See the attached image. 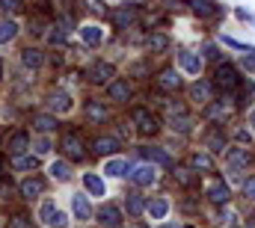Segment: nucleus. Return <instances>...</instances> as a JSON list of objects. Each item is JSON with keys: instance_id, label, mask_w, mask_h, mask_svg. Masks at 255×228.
Listing matches in <instances>:
<instances>
[{"instance_id": "f257e3e1", "label": "nucleus", "mask_w": 255, "mask_h": 228, "mask_svg": "<svg viewBox=\"0 0 255 228\" xmlns=\"http://www.w3.org/2000/svg\"><path fill=\"white\" fill-rule=\"evenodd\" d=\"M39 220L48 228H65L68 226V217H65L57 205H51V202H45V205L39 208Z\"/></svg>"}, {"instance_id": "f03ea898", "label": "nucleus", "mask_w": 255, "mask_h": 228, "mask_svg": "<svg viewBox=\"0 0 255 228\" xmlns=\"http://www.w3.org/2000/svg\"><path fill=\"white\" fill-rule=\"evenodd\" d=\"M214 77H217V86H220L223 92H229V89H238V86H241V77H238V71H235V65H229V62H223V65H217V71H214Z\"/></svg>"}, {"instance_id": "7ed1b4c3", "label": "nucleus", "mask_w": 255, "mask_h": 228, "mask_svg": "<svg viewBox=\"0 0 255 228\" xmlns=\"http://www.w3.org/2000/svg\"><path fill=\"white\" fill-rule=\"evenodd\" d=\"M110 21H113L116 30H128L136 21V6H119V9H113L110 12Z\"/></svg>"}, {"instance_id": "20e7f679", "label": "nucleus", "mask_w": 255, "mask_h": 228, "mask_svg": "<svg viewBox=\"0 0 255 228\" xmlns=\"http://www.w3.org/2000/svg\"><path fill=\"white\" fill-rule=\"evenodd\" d=\"M63 151L71 157V160H80L83 157V145H80V139H77V133L74 130H68V133H63Z\"/></svg>"}, {"instance_id": "39448f33", "label": "nucleus", "mask_w": 255, "mask_h": 228, "mask_svg": "<svg viewBox=\"0 0 255 228\" xmlns=\"http://www.w3.org/2000/svg\"><path fill=\"white\" fill-rule=\"evenodd\" d=\"M89 80L92 83H113V65L110 62H95L89 68Z\"/></svg>"}, {"instance_id": "423d86ee", "label": "nucleus", "mask_w": 255, "mask_h": 228, "mask_svg": "<svg viewBox=\"0 0 255 228\" xmlns=\"http://www.w3.org/2000/svg\"><path fill=\"white\" fill-rule=\"evenodd\" d=\"M98 223L107 228H116L119 223H122V211L116 208V205H104L101 211H98Z\"/></svg>"}, {"instance_id": "0eeeda50", "label": "nucleus", "mask_w": 255, "mask_h": 228, "mask_svg": "<svg viewBox=\"0 0 255 228\" xmlns=\"http://www.w3.org/2000/svg\"><path fill=\"white\" fill-rule=\"evenodd\" d=\"M133 121H136V130L139 133H154L157 130V118L145 110H133Z\"/></svg>"}, {"instance_id": "6e6552de", "label": "nucleus", "mask_w": 255, "mask_h": 228, "mask_svg": "<svg viewBox=\"0 0 255 228\" xmlns=\"http://www.w3.org/2000/svg\"><path fill=\"white\" fill-rule=\"evenodd\" d=\"M130 181L139 184V187H145V184H154L157 181V172H154V166H133L130 169Z\"/></svg>"}, {"instance_id": "1a4fd4ad", "label": "nucleus", "mask_w": 255, "mask_h": 228, "mask_svg": "<svg viewBox=\"0 0 255 228\" xmlns=\"http://www.w3.org/2000/svg\"><path fill=\"white\" fill-rule=\"evenodd\" d=\"M208 199H211L214 205H226V202L232 199V193H229V187H226L223 181H214V184L208 187Z\"/></svg>"}, {"instance_id": "9d476101", "label": "nucleus", "mask_w": 255, "mask_h": 228, "mask_svg": "<svg viewBox=\"0 0 255 228\" xmlns=\"http://www.w3.org/2000/svg\"><path fill=\"white\" fill-rule=\"evenodd\" d=\"M193 6V12L196 15H202V18H214V15H220L223 9L217 6V3H211V0H187Z\"/></svg>"}, {"instance_id": "9b49d317", "label": "nucleus", "mask_w": 255, "mask_h": 228, "mask_svg": "<svg viewBox=\"0 0 255 228\" xmlns=\"http://www.w3.org/2000/svg\"><path fill=\"white\" fill-rule=\"evenodd\" d=\"M139 154H142L145 160H151V163H160V166H169V163H172L169 154H166L163 148H151V145H145V148H139Z\"/></svg>"}, {"instance_id": "f8f14e48", "label": "nucleus", "mask_w": 255, "mask_h": 228, "mask_svg": "<svg viewBox=\"0 0 255 228\" xmlns=\"http://www.w3.org/2000/svg\"><path fill=\"white\" fill-rule=\"evenodd\" d=\"M80 36H83V42L86 45H101V39H104V33H101V27H95V24H86V27H80Z\"/></svg>"}, {"instance_id": "ddd939ff", "label": "nucleus", "mask_w": 255, "mask_h": 228, "mask_svg": "<svg viewBox=\"0 0 255 228\" xmlns=\"http://www.w3.org/2000/svg\"><path fill=\"white\" fill-rule=\"evenodd\" d=\"M110 98L113 101H128L130 98V83L128 80H113L110 83Z\"/></svg>"}, {"instance_id": "4468645a", "label": "nucleus", "mask_w": 255, "mask_h": 228, "mask_svg": "<svg viewBox=\"0 0 255 228\" xmlns=\"http://www.w3.org/2000/svg\"><path fill=\"white\" fill-rule=\"evenodd\" d=\"M21 62H24L27 68H39V65L45 62V57H42L39 48H24V51H21Z\"/></svg>"}, {"instance_id": "2eb2a0df", "label": "nucleus", "mask_w": 255, "mask_h": 228, "mask_svg": "<svg viewBox=\"0 0 255 228\" xmlns=\"http://www.w3.org/2000/svg\"><path fill=\"white\" fill-rule=\"evenodd\" d=\"M178 59H181L184 71H190V74H199V71H202V57H196V54H190V51H181Z\"/></svg>"}, {"instance_id": "dca6fc26", "label": "nucleus", "mask_w": 255, "mask_h": 228, "mask_svg": "<svg viewBox=\"0 0 255 228\" xmlns=\"http://www.w3.org/2000/svg\"><path fill=\"white\" fill-rule=\"evenodd\" d=\"M27 145H30V136H27V133H15V136L9 139V154L18 157V154L27 151Z\"/></svg>"}, {"instance_id": "f3484780", "label": "nucleus", "mask_w": 255, "mask_h": 228, "mask_svg": "<svg viewBox=\"0 0 255 228\" xmlns=\"http://www.w3.org/2000/svg\"><path fill=\"white\" fill-rule=\"evenodd\" d=\"M226 160H229L232 169H238V166H247V163H250V154H247V148H229Z\"/></svg>"}, {"instance_id": "a211bd4d", "label": "nucleus", "mask_w": 255, "mask_h": 228, "mask_svg": "<svg viewBox=\"0 0 255 228\" xmlns=\"http://www.w3.org/2000/svg\"><path fill=\"white\" fill-rule=\"evenodd\" d=\"M92 148H95L98 154H113V151L119 148V142H116V139H110V136H98V139L92 142Z\"/></svg>"}, {"instance_id": "6ab92c4d", "label": "nucleus", "mask_w": 255, "mask_h": 228, "mask_svg": "<svg viewBox=\"0 0 255 228\" xmlns=\"http://www.w3.org/2000/svg\"><path fill=\"white\" fill-rule=\"evenodd\" d=\"M45 190V184H42V178H27L24 184H21V193L27 196V199H33V196H39Z\"/></svg>"}, {"instance_id": "aec40b11", "label": "nucleus", "mask_w": 255, "mask_h": 228, "mask_svg": "<svg viewBox=\"0 0 255 228\" xmlns=\"http://www.w3.org/2000/svg\"><path fill=\"white\" fill-rule=\"evenodd\" d=\"M71 205H74V214H77L80 220H89V217H92V208H89V199H86V196H80V193H77Z\"/></svg>"}, {"instance_id": "412c9836", "label": "nucleus", "mask_w": 255, "mask_h": 228, "mask_svg": "<svg viewBox=\"0 0 255 228\" xmlns=\"http://www.w3.org/2000/svg\"><path fill=\"white\" fill-rule=\"evenodd\" d=\"M33 127H36V130H42V133H51V130H54V127H57V118H54V115H33Z\"/></svg>"}, {"instance_id": "4be33fe9", "label": "nucleus", "mask_w": 255, "mask_h": 228, "mask_svg": "<svg viewBox=\"0 0 255 228\" xmlns=\"http://www.w3.org/2000/svg\"><path fill=\"white\" fill-rule=\"evenodd\" d=\"M190 166L193 169H202V172H214V160H211V154L199 151V154H193L190 157Z\"/></svg>"}, {"instance_id": "5701e85b", "label": "nucleus", "mask_w": 255, "mask_h": 228, "mask_svg": "<svg viewBox=\"0 0 255 228\" xmlns=\"http://www.w3.org/2000/svg\"><path fill=\"white\" fill-rule=\"evenodd\" d=\"M157 86H160V89H178V74H175L172 68L160 71V77H157Z\"/></svg>"}, {"instance_id": "b1692460", "label": "nucleus", "mask_w": 255, "mask_h": 228, "mask_svg": "<svg viewBox=\"0 0 255 228\" xmlns=\"http://www.w3.org/2000/svg\"><path fill=\"white\" fill-rule=\"evenodd\" d=\"M83 184H86V190L92 193V196H104V181L98 178V175H83Z\"/></svg>"}, {"instance_id": "393cba45", "label": "nucleus", "mask_w": 255, "mask_h": 228, "mask_svg": "<svg viewBox=\"0 0 255 228\" xmlns=\"http://www.w3.org/2000/svg\"><path fill=\"white\" fill-rule=\"evenodd\" d=\"M166 211H169V202H166V199H151V202H148V214H151L154 220H163Z\"/></svg>"}, {"instance_id": "a878e982", "label": "nucleus", "mask_w": 255, "mask_h": 228, "mask_svg": "<svg viewBox=\"0 0 255 228\" xmlns=\"http://www.w3.org/2000/svg\"><path fill=\"white\" fill-rule=\"evenodd\" d=\"M172 178H175L181 187H193V184L199 181V175L193 172V166H190V169H175V172H172Z\"/></svg>"}, {"instance_id": "bb28decb", "label": "nucleus", "mask_w": 255, "mask_h": 228, "mask_svg": "<svg viewBox=\"0 0 255 228\" xmlns=\"http://www.w3.org/2000/svg\"><path fill=\"white\" fill-rule=\"evenodd\" d=\"M142 208H145L142 196H139V193H128V214H130V217H139Z\"/></svg>"}, {"instance_id": "cd10ccee", "label": "nucleus", "mask_w": 255, "mask_h": 228, "mask_svg": "<svg viewBox=\"0 0 255 228\" xmlns=\"http://www.w3.org/2000/svg\"><path fill=\"white\" fill-rule=\"evenodd\" d=\"M51 107H54L57 113H65V110H71V98H68L65 92H54V95H51Z\"/></svg>"}, {"instance_id": "c85d7f7f", "label": "nucleus", "mask_w": 255, "mask_h": 228, "mask_svg": "<svg viewBox=\"0 0 255 228\" xmlns=\"http://www.w3.org/2000/svg\"><path fill=\"white\" fill-rule=\"evenodd\" d=\"M190 95L196 101H205V104H211V83H193Z\"/></svg>"}, {"instance_id": "c756f323", "label": "nucleus", "mask_w": 255, "mask_h": 228, "mask_svg": "<svg viewBox=\"0 0 255 228\" xmlns=\"http://www.w3.org/2000/svg\"><path fill=\"white\" fill-rule=\"evenodd\" d=\"M51 178H57V181H68V178H71L68 163H63V160H54V163H51Z\"/></svg>"}, {"instance_id": "7c9ffc66", "label": "nucleus", "mask_w": 255, "mask_h": 228, "mask_svg": "<svg viewBox=\"0 0 255 228\" xmlns=\"http://www.w3.org/2000/svg\"><path fill=\"white\" fill-rule=\"evenodd\" d=\"M145 42H148V48H151V51H157V54H160V51H166V45H169V39H166L163 33H151Z\"/></svg>"}, {"instance_id": "2f4dec72", "label": "nucleus", "mask_w": 255, "mask_h": 228, "mask_svg": "<svg viewBox=\"0 0 255 228\" xmlns=\"http://www.w3.org/2000/svg\"><path fill=\"white\" fill-rule=\"evenodd\" d=\"M15 33H18V27L12 21H0V42H12Z\"/></svg>"}, {"instance_id": "473e14b6", "label": "nucleus", "mask_w": 255, "mask_h": 228, "mask_svg": "<svg viewBox=\"0 0 255 228\" xmlns=\"http://www.w3.org/2000/svg\"><path fill=\"white\" fill-rule=\"evenodd\" d=\"M205 145H208L211 151H223V148H226V139H223V133H211V136L205 139Z\"/></svg>"}, {"instance_id": "72a5a7b5", "label": "nucleus", "mask_w": 255, "mask_h": 228, "mask_svg": "<svg viewBox=\"0 0 255 228\" xmlns=\"http://www.w3.org/2000/svg\"><path fill=\"white\" fill-rule=\"evenodd\" d=\"M125 169H128L125 160H110V163L104 166V172H107V175H116V178H119V175H125Z\"/></svg>"}, {"instance_id": "f704fd0d", "label": "nucleus", "mask_w": 255, "mask_h": 228, "mask_svg": "<svg viewBox=\"0 0 255 228\" xmlns=\"http://www.w3.org/2000/svg\"><path fill=\"white\" fill-rule=\"evenodd\" d=\"M12 166H15V169H33V166H36V157L18 154V157H12Z\"/></svg>"}, {"instance_id": "c9c22d12", "label": "nucleus", "mask_w": 255, "mask_h": 228, "mask_svg": "<svg viewBox=\"0 0 255 228\" xmlns=\"http://www.w3.org/2000/svg\"><path fill=\"white\" fill-rule=\"evenodd\" d=\"M86 115H89V118H95V121H101V118H104V107H101V104H95V101H89V104H86Z\"/></svg>"}, {"instance_id": "e433bc0d", "label": "nucleus", "mask_w": 255, "mask_h": 228, "mask_svg": "<svg viewBox=\"0 0 255 228\" xmlns=\"http://www.w3.org/2000/svg\"><path fill=\"white\" fill-rule=\"evenodd\" d=\"M205 115H208V118H214V121H223V118H226V107H220V104H208Z\"/></svg>"}, {"instance_id": "4c0bfd02", "label": "nucleus", "mask_w": 255, "mask_h": 228, "mask_svg": "<svg viewBox=\"0 0 255 228\" xmlns=\"http://www.w3.org/2000/svg\"><path fill=\"white\" fill-rule=\"evenodd\" d=\"M0 6L9 9V12H21L24 9V0H0Z\"/></svg>"}, {"instance_id": "58836bf2", "label": "nucleus", "mask_w": 255, "mask_h": 228, "mask_svg": "<svg viewBox=\"0 0 255 228\" xmlns=\"http://www.w3.org/2000/svg\"><path fill=\"white\" fill-rule=\"evenodd\" d=\"M244 196L247 199H255V178H247L244 181Z\"/></svg>"}, {"instance_id": "ea45409f", "label": "nucleus", "mask_w": 255, "mask_h": 228, "mask_svg": "<svg viewBox=\"0 0 255 228\" xmlns=\"http://www.w3.org/2000/svg\"><path fill=\"white\" fill-rule=\"evenodd\" d=\"M9 228H30V220H27V217H12Z\"/></svg>"}, {"instance_id": "a19ab883", "label": "nucleus", "mask_w": 255, "mask_h": 228, "mask_svg": "<svg viewBox=\"0 0 255 228\" xmlns=\"http://www.w3.org/2000/svg\"><path fill=\"white\" fill-rule=\"evenodd\" d=\"M235 136H238L241 142H253V133H250L247 127H238V130H235Z\"/></svg>"}, {"instance_id": "79ce46f5", "label": "nucleus", "mask_w": 255, "mask_h": 228, "mask_svg": "<svg viewBox=\"0 0 255 228\" xmlns=\"http://www.w3.org/2000/svg\"><path fill=\"white\" fill-rule=\"evenodd\" d=\"M172 127H178V130H190V118H172Z\"/></svg>"}, {"instance_id": "37998d69", "label": "nucleus", "mask_w": 255, "mask_h": 228, "mask_svg": "<svg viewBox=\"0 0 255 228\" xmlns=\"http://www.w3.org/2000/svg\"><path fill=\"white\" fill-rule=\"evenodd\" d=\"M36 151H39V154H48V151H51V142H48V139H39V142H36Z\"/></svg>"}, {"instance_id": "c03bdc74", "label": "nucleus", "mask_w": 255, "mask_h": 228, "mask_svg": "<svg viewBox=\"0 0 255 228\" xmlns=\"http://www.w3.org/2000/svg\"><path fill=\"white\" fill-rule=\"evenodd\" d=\"M244 68H247V71H255V54L244 57Z\"/></svg>"}, {"instance_id": "a18cd8bd", "label": "nucleus", "mask_w": 255, "mask_h": 228, "mask_svg": "<svg viewBox=\"0 0 255 228\" xmlns=\"http://www.w3.org/2000/svg\"><path fill=\"white\" fill-rule=\"evenodd\" d=\"M205 57L208 59H220V51H217L214 45H208V48H205Z\"/></svg>"}, {"instance_id": "49530a36", "label": "nucleus", "mask_w": 255, "mask_h": 228, "mask_svg": "<svg viewBox=\"0 0 255 228\" xmlns=\"http://www.w3.org/2000/svg\"><path fill=\"white\" fill-rule=\"evenodd\" d=\"M86 3H89L95 12H104V3H101V0H86Z\"/></svg>"}, {"instance_id": "de8ad7c7", "label": "nucleus", "mask_w": 255, "mask_h": 228, "mask_svg": "<svg viewBox=\"0 0 255 228\" xmlns=\"http://www.w3.org/2000/svg\"><path fill=\"white\" fill-rule=\"evenodd\" d=\"M220 220H223V223H226V226H232V220H235V214H232V211H226V214H223V217H220Z\"/></svg>"}, {"instance_id": "09e8293b", "label": "nucleus", "mask_w": 255, "mask_h": 228, "mask_svg": "<svg viewBox=\"0 0 255 228\" xmlns=\"http://www.w3.org/2000/svg\"><path fill=\"white\" fill-rule=\"evenodd\" d=\"M250 124H255V110H253V113H250Z\"/></svg>"}, {"instance_id": "8fccbe9b", "label": "nucleus", "mask_w": 255, "mask_h": 228, "mask_svg": "<svg viewBox=\"0 0 255 228\" xmlns=\"http://www.w3.org/2000/svg\"><path fill=\"white\" fill-rule=\"evenodd\" d=\"M0 71H3V59H0Z\"/></svg>"}, {"instance_id": "3c124183", "label": "nucleus", "mask_w": 255, "mask_h": 228, "mask_svg": "<svg viewBox=\"0 0 255 228\" xmlns=\"http://www.w3.org/2000/svg\"><path fill=\"white\" fill-rule=\"evenodd\" d=\"M163 228H172V226H163Z\"/></svg>"}, {"instance_id": "603ef678", "label": "nucleus", "mask_w": 255, "mask_h": 228, "mask_svg": "<svg viewBox=\"0 0 255 228\" xmlns=\"http://www.w3.org/2000/svg\"><path fill=\"white\" fill-rule=\"evenodd\" d=\"M187 228H193V226H187Z\"/></svg>"}]
</instances>
